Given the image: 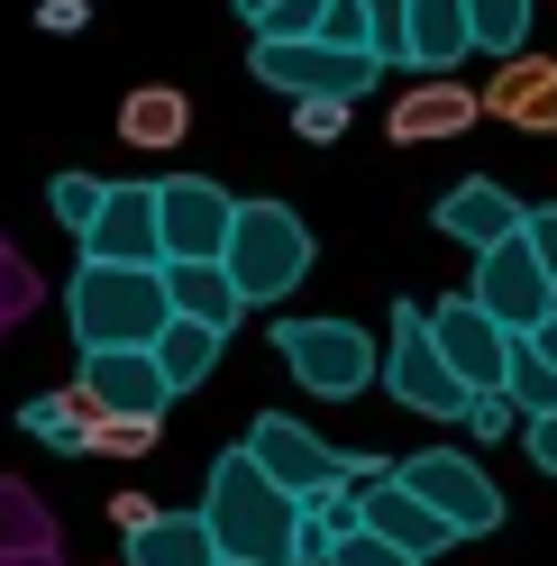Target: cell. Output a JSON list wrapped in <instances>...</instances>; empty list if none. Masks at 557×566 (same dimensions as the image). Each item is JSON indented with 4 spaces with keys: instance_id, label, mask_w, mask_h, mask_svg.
I'll use <instances>...</instances> for the list:
<instances>
[{
    "instance_id": "cell-36",
    "label": "cell",
    "mask_w": 557,
    "mask_h": 566,
    "mask_svg": "<svg viewBox=\"0 0 557 566\" xmlns=\"http://www.w3.org/2000/svg\"><path fill=\"white\" fill-rule=\"evenodd\" d=\"M530 238H539V256H548V274H557V201L530 210Z\"/></svg>"
},
{
    "instance_id": "cell-14",
    "label": "cell",
    "mask_w": 557,
    "mask_h": 566,
    "mask_svg": "<svg viewBox=\"0 0 557 566\" xmlns=\"http://www.w3.org/2000/svg\"><path fill=\"white\" fill-rule=\"evenodd\" d=\"M484 119H503L521 137H557V55H503L494 83H484Z\"/></svg>"
},
{
    "instance_id": "cell-37",
    "label": "cell",
    "mask_w": 557,
    "mask_h": 566,
    "mask_svg": "<svg viewBox=\"0 0 557 566\" xmlns=\"http://www.w3.org/2000/svg\"><path fill=\"white\" fill-rule=\"evenodd\" d=\"M0 566H64L55 548H19V557H0Z\"/></svg>"
},
{
    "instance_id": "cell-10",
    "label": "cell",
    "mask_w": 557,
    "mask_h": 566,
    "mask_svg": "<svg viewBox=\"0 0 557 566\" xmlns=\"http://www.w3.org/2000/svg\"><path fill=\"white\" fill-rule=\"evenodd\" d=\"M430 329H439V347H448V366H458L475 394H494V384H512V357H521V329L512 321H494L475 293H458V302H439L430 311Z\"/></svg>"
},
{
    "instance_id": "cell-12",
    "label": "cell",
    "mask_w": 557,
    "mask_h": 566,
    "mask_svg": "<svg viewBox=\"0 0 557 566\" xmlns=\"http://www.w3.org/2000/svg\"><path fill=\"white\" fill-rule=\"evenodd\" d=\"M83 256H111V265H165V192H156V184H111L101 220L83 229Z\"/></svg>"
},
{
    "instance_id": "cell-9",
    "label": "cell",
    "mask_w": 557,
    "mask_h": 566,
    "mask_svg": "<svg viewBox=\"0 0 557 566\" xmlns=\"http://www.w3.org/2000/svg\"><path fill=\"white\" fill-rule=\"evenodd\" d=\"M393 475H402L411 493H430L458 539H484V530H503V484L484 475L475 457H458V448H421V457H402Z\"/></svg>"
},
{
    "instance_id": "cell-26",
    "label": "cell",
    "mask_w": 557,
    "mask_h": 566,
    "mask_svg": "<svg viewBox=\"0 0 557 566\" xmlns=\"http://www.w3.org/2000/svg\"><path fill=\"white\" fill-rule=\"evenodd\" d=\"M101 201H111V184H101V174H55V184H46V210H55L74 238L101 220Z\"/></svg>"
},
{
    "instance_id": "cell-29",
    "label": "cell",
    "mask_w": 557,
    "mask_h": 566,
    "mask_svg": "<svg viewBox=\"0 0 557 566\" xmlns=\"http://www.w3.org/2000/svg\"><path fill=\"white\" fill-rule=\"evenodd\" d=\"M156 439H165V420H147V411H101V439H92V448H101V457H147Z\"/></svg>"
},
{
    "instance_id": "cell-25",
    "label": "cell",
    "mask_w": 557,
    "mask_h": 566,
    "mask_svg": "<svg viewBox=\"0 0 557 566\" xmlns=\"http://www.w3.org/2000/svg\"><path fill=\"white\" fill-rule=\"evenodd\" d=\"M466 10H475V46L484 55H521L530 46V10L539 0H466Z\"/></svg>"
},
{
    "instance_id": "cell-28",
    "label": "cell",
    "mask_w": 557,
    "mask_h": 566,
    "mask_svg": "<svg viewBox=\"0 0 557 566\" xmlns=\"http://www.w3.org/2000/svg\"><path fill=\"white\" fill-rule=\"evenodd\" d=\"M329 566H421V557H411L402 539H385L375 521H357V530H347V539L329 548Z\"/></svg>"
},
{
    "instance_id": "cell-15",
    "label": "cell",
    "mask_w": 557,
    "mask_h": 566,
    "mask_svg": "<svg viewBox=\"0 0 557 566\" xmlns=\"http://www.w3.org/2000/svg\"><path fill=\"white\" fill-rule=\"evenodd\" d=\"M475 119H484V92H466L458 74H421L385 111V137H393V147H430V137H466Z\"/></svg>"
},
{
    "instance_id": "cell-13",
    "label": "cell",
    "mask_w": 557,
    "mask_h": 566,
    "mask_svg": "<svg viewBox=\"0 0 557 566\" xmlns=\"http://www.w3.org/2000/svg\"><path fill=\"white\" fill-rule=\"evenodd\" d=\"M165 256H229L238 201L211 184V174H165Z\"/></svg>"
},
{
    "instance_id": "cell-22",
    "label": "cell",
    "mask_w": 557,
    "mask_h": 566,
    "mask_svg": "<svg viewBox=\"0 0 557 566\" xmlns=\"http://www.w3.org/2000/svg\"><path fill=\"white\" fill-rule=\"evenodd\" d=\"M183 128H192V101L174 92V83H147V92H128V101H119V147H137V156L183 147Z\"/></svg>"
},
{
    "instance_id": "cell-6",
    "label": "cell",
    "mask_w": 557,
    "mask_h": 566,
    "mask_svg": "<svg viewBox=\"0 0 557 566\" xmlns=\"http://www.w3.org/2000/svg\"><path fill=\"white\" fill-rule=\"evenodd\" d=\"M274 357L293 366V384H311L320 402H347L385 375V347H366L357 321H274Z\"/></svg>"
},
{
    "instance_id": "cell-30",
    "label": "cell",
    "mask_w": 557,
    "mask_h": 566,
    "mask_svg": "<svg viewBox=\"0 0 557 566\" xmlns=\"http://www.w3.org/2000/svg\"><path fill=\"white\" fill-rule=\"evenodd\" d=\"M38 293H46V283H38V265H28L19 247H0V329H10V321H28V311H38Z\"/></svg>"
},
{
    "instance_id": "cell-34",
    "label": "cell",
    "mask_w": 557,
    "mask_h": 566,
    "mask_svg": "<svg viewBox=\"0 0 557 566\" xmlns=\"http://www.w3.org/2000/svg\"><path fill=\"white\" fill-rule=\"evenodd\" d=\"M111 521H119V539H128V530L156 521V503H147V493H111Z\"/></svg>"
},
{
    "instance_id": "cell-1",
    "label": "cell",
    "mask_w": 557,
    "mask_h": 566,
    "mask_svg": "<svg viewBox=\"0 0 557 566\" xmlns=\"http://www.w3.org/2000/svg\"><path fill=\"white\" fill-rule=\"evenodd\" d=\"M211 530H220V557H256V566H302V493L265 467V457L238 439L211 457Z\"/></svg>"
},
{
    "instance_id": "cell-27",
    "label": "cell",
    "mask_w": 557,
    "mask_h": 566,
    "mask_svg": "<svg viewBox=\"0 0 557 566\" xmlns=\"http://www.w3.org/2000/svg\"><path fill=\"white\" fill-rule=\"evenodd\" d=\"M512 394H521V411H557V357H548V347L539 338H521V357H512Z\"/></svg>"
},
{
    "instance_id": "cell-20",
    "label": "cell",
    "mask_w": 557,
    "mask_h": 566,
    "mask_svg": "<svg viewBox=\"0 0 557 566\" xmlns=\"http://www.w3.org/2000/svg\"><path fill=\"white\" fill-rule=\"evenodd\" d=\"M128 566H220L211 512H156L147 530H128Z\"/></svg>"
},
{
    "instance_id": "cell-40",
    "label": "cell",
    "mask_w": 557,
    "mask_h": 566,
    "mask_svg": "<svg viewBox=\"0 0 557 566\" xmlns=\"http://www.w3.org/2000/svg\"><path fill=\"white\" fill-rule=\"evenodd\" d=\"M220 566H256V557H220Z\"/></svg>"
},
{
    "instance_id": "cell-5",
    "label": "cell",
    "mask_w": 557,
    "mask_h": 566,
    "mask_svg": "<svg viewBox=\"0 0 557 566\" xmlns=\"http://www.w3.org/2000/svg\"><path fill=\"white\" fill-rule=\"evenodd\" d=\"M248 74L265 92H347V101H366L375 83H385V55L375 46H338V38H256L248 55Z\"/></svg>"
},
{
    "instance_id": "cell-31",
    "label": "cell",
    "mask_w": 557,
    "mask_h": 566,
    "mask_svg": "<svg viewBox=\"0 0 557 566\" xmlns=\"http://www.w3.org/2000/svg\"><path fill=\"white\" fill-rule=\"evenodd\" d=\"M347 111H357L347 92H302V101H293V119H302V137H311V147H329V137L347 128Z\"/></svg>"
},
{
    "instance_id": "cell-19",
    "label": "cell",
    "mask_w": 557,
    "mask_h": 566,
    "mask_svg": "<svg viewBox=\"0 0 557 566\" xmlns=\"http://www.w3.org/2000/svg\"><path fill=\"white\" fill-rule=\"evenodd\" d=\"M521 220H530V210H521L494 174H466V184L439 201V238H466V247H494V238H512Z\"/></svg>"
},
{
    "instance_id": "cell-24",
    "label": "cell",
    "mask_w": 557,
    "mask_h": 566,
    "mask_svg": "<svg viewBox=\"0 0 557 566\" xmlns=\"http://www.w3.org/2000/svg\"><path fill=\"white\" fill-rule=\"evenodd\" d=\"M19 548H55V512L28 484L0 475V557H19Z\"/></svg>"
},
{
    "instance_id": "cell-35",
    "label": "cell",
    "mask_w": 557,
    "mask_h": 566,
    "mask_svg": "<svg viewBox=\"0 0 557 566\" xmlns=\"http://www.w3.org/2000/svg\"><path fill=\"white\" fill-rule=\"evenodd\" d=\"M92 10H83V0H46V10H38V28H55V38H74V28H83Z\"/></svg>"
},
{
    "instance_id": "cell-7",
    "label": "cell",
    "mask_w": 557,
    "mask_h": 566,
    "mask_svg": "<svg viewBox=\"0 0 557 566\" xmlns=\"http://www.w3.org/2000/svg\"><path fill=\"white\" fill-rule=\"evenodd\" d=\"M248 448L302 493V503H311V493H329V484H375V475H393L385 457H347V448H329V439L311 430V420H293V411H256V420H248Z\"/></svg>"
},
{
    "instance_id": "cell-17",
    "label": "cell",
    "mask_w": 557,
    "mask_h": 566,
    "mask_svg": "<svg viewBox=\"0 0 557 566\" xmlns=\"http://www.w3.org/2000/svg\"><path fill=\"white\" fill-rule=\"evenodd\" d=\"M475 55V10L466 0H402V64L448 74V64Z\"/></svg>"
},
{
    "instance_id": "cell-41",
    "label": "cell",
    "mask_w": 557,
    "mask_h": 566,
    "mask_svg": "<svg viewBox=\"0 0 557 566\" xmlns=\"http://www.w3.org/2000/svg\"><path fill=\"white\" fill-rule=\"evenodd\" d=\"M119 566H128V557H119Z\"/></svg>"
},
{
    "instance_id": "cell-21",
    "label": "cell",
    "mask_w": 557,
    "mask_h": 566,
    "mask_svg": "<svg viewBox=\"0 0 557 566\" xmlns=\"http://www.w3.org/2000/svg\"><path fill=\"white\" fill-rule=\"evenodd\" d=\"M19 430L38 439V448H55V457H83L92 439H101V402L83 394H38V402H19Z\"/></svg>"
},
{
    "instance_id": "cell-38",
    "label": "cell",
    "mask_w": 557,
    "mask_h": 566,
    "mask_svg": "<svg viewBox=\"0 0 557 566\" xmlns=\"http://www.w3.org/2000/svg\"><path fill=\"white\" fill-rule=\"evenodd\" d=\"M530 338H539V347H548V357H557V311H548V321H539V329H530Z\"/></svg>"
},
{
    "instance_id": "cell-32",
    "label": "cell",
    "mask_w": 557,
    "mask_h": 566,
    "mask_svg": "<svg viewBox=\"0 0 557 566\" xmlns=\"http://www.w3.org/2000/svg\"><path fill=\"white\" fill-rule=\"evenodd\" d=\"M320 19H329V0H274L256 19V38H320Z\"/></svg>"
},
{
    "instance_id": "cell-3",
    "label": "cell",
    "mask_w": 557,
    "mask_h": 566,
    "mask_svg": "<svg viewBox=\"0 0 557 566\" xmlns=\"http://www.w3.org/2000/svg\"><path fill=\"white\" fill-rule=\"evenodd\" d=\"M385 394H393L402 411H421V420H466V402H475V384L448 366V347H439V329H430V311H421V302H402V311H393Z\"/></svg>"
},
{
    "instance_id": "cell-2",
    "label": "cell",
    "mask_w": 557,
    "mask_h": 566,
    "mask_svg": "<svg viewBox=\"0 0 557 566\" xmlns=\"http://www.w3.org/2000/svg\"><path fill=\"white\" fill-rule=\"evenodd\" d=\"M74 347H156L174 321V293H165V265H111V256H83L74 274Z\"/></svg>"
},
{
    "instance_id": "cell-8",
    "label": "cell",
    "mask_w": 557,
    "mask_h": 566,
    "mask_svg": "<svg viewBox=\"0 0 557 566\" xmlns=\"http://www.w3.org/2000/svg\"><path fill=\"white\" fill-rule=\"evenodd\" d=\"M466 293L494 311V321H512L521 338H530L548 311H557V274H548V256H539L530 220H521L512 238H494V247H475V283H466Z\"/></svg>"
},
{
    "instance_id": "cell-16",
    "label": "cell",
    "mask_w": 557,
    "mask_h": 566,
    "mask_svg": "<svg viewBox=\"0 0 557 566\" xmlns=\"http://www.w3.org/2000/svg\"><path fill=\"white\" fill-rule=\"evenodd\" d=\"M357 512L375 521V530H385V539H402L411 557H448V548H458V530H448V512L430 503V493H411L402 475H375V484H357Z\"/></svg>"
},
{
    "instance_id": "cell-11",
    "label": "cell",
    "mask_w": 557,
    "mask_h": 566,
    "mask_svg": "<svg viewBox=\"0 0 557 566\" xmlns=\"http://www.w3.org/2000/svg\"><path fill=\"white\" fill-rule=\"evenodd\" d=\"M74 384L101 411H147V420H165V402H174V375H165L156 347H83Z\"/></svg>"
},
{
    "instance_id": "cell-39",
    "label": "cell",
    "mask_w": 557,
    "mask_h": 566,
    "mask_svg": "<svg viewBox=\"0 0 557 566\" xmlns=\"http://www.w3.org/2000/svg\"><path fill=\"white\" fill-rule=\"evenodd\" d=\"M265 10H274V0H238V19H265Z\"/></svg>"
},
{
    "instance_id": "cell-33",
    "label": "cell",
    "mask_w": 557,
    "mask_h": 566,
    "mask_svg": "<svg viewBox=\"0 0 557 566\" xmlns=\"http://www.w3.org/2000/svg\"><path fill=\"white\" fill-rule=\"evenodd\" d=\"M521 448H530V467H539V475H557V411H539L530 430H521Z\"/></svg>"
},
{
    "instance_id": "cell-18",
    "label": "cell",
    "mask_w": 557,
    "mask_h": 566,
    "mask_svg": "<svg viewBox=\"0 0 557 566\" xmlns=\"http://www.w3.org/2000/svg\"><path fill=\"white\" fill-rule=\"evenodd\" d=\"M165 293H174V311H192V321H220V329L248 321V283L229 274V256H165Z\"/></svg>"
},
{
    "instance_id": "cell-4",
    "label": "cell",
    "mask_w": 557,
    "mask_h": 566,
    "mask_svg": "<svg viewBox=\"0 0 557 566\" xmlns=\"http://www.w3.org/2000/svg\"><path fill=\"white\" fill-rule=\"evenodd\" d=\"M229 274L248 283V302H284L293 283L311 274V229H302V210H293V201H238Z\"/></svg>"
},
{
    "instance_id": "cell-23",
    "label": "cell",
    "mask_w": 557,
    "mask_h": 566,
    "mask_svg": "<svg viewBox=\"0 0 557 566\" xmlns=\"http://www.w3.org/2000/svg\"><path fill=\"white\" fill-rule=\"evenodd\" d=\"M220 347H229L220 321H192V311H174L165 338H156V357H165V375H174V394H201V384L220 375Z\"/></svg>"
}]
</instances>
